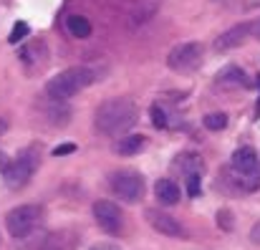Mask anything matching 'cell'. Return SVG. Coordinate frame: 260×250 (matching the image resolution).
I'll use <instances>...</instances> for the list:
<instances>
[{
	"instance_id": "4316f807",
	"label": "cell",
	"mask_w": 260,
	"mask_h": 250,
	"mask_svg": "<svg viewBox=\"0 0 260 250\" xmlns=\"http://www.w3.org/2000/svg\"><path fill=\"white\" fill-rule=\"evenodd\" d=\"M5 129H8V124H5V121H3V119H0V134H3V132H5Z\"/></svg>"
},
{
	"instance_id": "cb8c5ba5",
	"label": "cell",
	"mask_w": 260,
	"mask_h": 250,
	"mask_svg": "<svg viewBox=\"0 0 260 250\" xmlns=\"http://www.w3.org/2000/svg\"><path fill=\"white\" fill-rule=\"evenodd\" d=\"M8 165H10V160H8V157L0 152V172H5V169H8Z\"/></svg>"
},
{
	"instance_id": "4fadbf2b",
	"label": "cell",
	"mask_w": 260,
	"mask_h": 250,
	"mask_svg": "<svg viewBox=\"0 0 260 250\" xmlns=\"http://www.w3.org/2000/svg\"><path fill=\"white\" fill-rule=\"evenodd\" d=\"M154 195H157V200L162 202V205H167V207H172L179 202V187H177V182L172 179H159L157 184H154Z\"/></svg>"
},
{
	"instance_id": "8992f818",
	"label": "cell",
	"mask_w": 260,
	"mask_h": 250,
	"mask_svg": "<svg viewBox=\"0 0 260 250\" xmlns=\"http://www.w3.org/2000/svg\"><path fill=\"white\" fill-rule=\"evenodd\" d=\"M202 53H205L202 43H194V41L179 43V46H174L172 51H170V56H167V66H170L172 71H177V74H192V71L200 69V64H202Z\"/></svg>"
},
{
	"instance_id": "7402d4cb",
	"label": "cell",
	"mask_w": 260,
	"mask_h": 250,
	"mask_svg": "<svg viewBox=\"0 0 260 250\" xmlns=\"http://www.w3.org/2000/svg\"><path fill=\"white\" fill-rule=\"evenodd\" d=\"M74 149H76L74 144H61V147H56V149H53V154H56V157H61V154H71Z\"/></svg>"
},
{
	"instance_id": "d4e9b609",
	"label": "cell",
	"mask_w": 260,
	"mask_h": 250,
	"mask_svg": "<svg viewBox=\"0 0 260 250\" xmlns=\"http://www.w3.org/2000/svg\"><path fill=\"white\" fill-rule=\"evenodd\" d=\"M91 250H116V248L109 245V243H104V245H96V248H91Z\"/></svg>"
},
{
	"instance_id": "603a6c76",
	"label": "cell",
	"mask_w": 260,
	"mask_h": 250,
	"mask_svg": "<svg viewBox=\"0 0 260 250\" xmlns=\"http://www.w3.org/2000/svg\"><path fill=\"white\" fill-rule=\"evenodd\" d=\"M250 240H253L255 245H260V223L253 225V230H250Z\"/></svg>"
},
{
	"instance_id": "8fae6325",
	"label": "cell",
	"mask_w": 260,
	"mask_h": 250,
	"mask_svg": "<svg viewBox=\"0 0 260 250\" xmlns=\"http://www.w3.org/2000/svg\"><path fill=\"white\" fill-rule=\"evenodd\" d=\"M157 10H159V0H134L132 13H129V25L139 28V25L149 23Z\"/></svg>"
},
{
	"instance_id": "9a60e30c",
	"label": "cell",
	"mask_w": 260,
	"mask_h": 250,
	"mask_svg": "<svg viewBox=\"0 0 260 250\" xmlns=\"http://www.w3.org/2000/svg\"><path fill=\"white\" fill-rule=\"evenodd\" d=\"M71 238L66 235V233H48V235H43L38 243V250H69L71 248V243H69Z\"/></svg>"
},
{
	"instance_id": "3957f363",
	"label": "cell",
	"mask_w": 260,
	"mask_h": 250,
	"mask_svg": "<svg viewBox=\"0 0 260 250\" xmlns=\"http://www.w3.org/2000/svg\"><path fill=\"white\" fill-rule=\"evenodd\" d=\"M91 81H93L91 69H86V66H74V69H66V71L56 74L51 81L46 83V93L53 101H69L71 96H76L79 91H84Z\"/></svg>"
},
{
	"instance_id": "2e32d148",
	"label": "cell",
	"mask_w": 260,
	"mask_h": 250,
	"mask_svg": "<svg viewBox=\"0 0 260 250\" xmlns=\"http://www.w3.org/2000/svg\"><path fill=\"white\" fill-rule=\"evenodd\" d=\"M66 25H69L71 36H76V38H86V36H91V23H88L86 15H71V18L66 20Z\"/></svg>"
},
{
	"instance_id": "44dd1931",
	"label": "cell",
	"mask_w": 260,
	"mask_h": 250,
	"mask_svg": "<svg viewBox=\"0 0 260 250\" xmlns=\"http://www.w3.org/2000/svg\"><path fill=\"white\" fill-rule=\"evenodd\" d=\"M217 217H220V228H222V230H233V215H230V212L222 210Z\"/></svg>"
},
{
	"instance_id": "9c48e42d",
	"label": "cell",
	"mask_w": 260,
	"mask_h": 250,
	"mask_svg": "<svg viewBox=\"0 0 260 250\" xmlns=\"http://www.w3.org/2000/svg\"><path fill=\"white\" fill-rule=\"evenodd\" d=\"M144 217H147V223H149L157 233H162V235H167V238H184V228L174 220L172 215L149 207V210L144 212Z\"/></svg>"
},
{
	"instance_id": "ffe728a7",
	"label": "cell",
	"mask_w": 260,
	"mask_h": 250,
	"mask_svg": "<svg viewBox=\"0 0 260 250\" xmlns=\"http://www.w3.org/2000/svg\"><path fill=\"white\" fill-rule=\"evenodd\" d=\"M187 192L192 197L200 195V174H187Z\"/></svg>"
},
{
	"instance_id": "5bb4252c",
	"label": "cell",
	"mask_w": 260,
	"mask_h": 250,
	"mask_svg": "<svg viewBox=\"0 0 260 250\" xmlns=\"http://www.w3.org/2000/svg\"><path fill=\"white\" fill-rule=\"evenodd\" d=\"M144 144H147V139L142 134H126L116 142V152L124 157H132V154H139L144 149Z\"/></svg>"
},
{
	"instance_id": "7a4b0ae2",
	"label": "cell",
	"mask_w": 260,
	"mask_h": 250,
	"mask_svg": "<svg viewBox=\"0 0 260 250\" xmlns=\"http://www.w3.org/2000/svg\"><path fill=\"white\" fill-rule=\"evenodd\" d=\"M230 182L238 184L243 192H255L260 187V157L255 149L243 147L230 160Z\"/></svg>"
},
{
	"instance_id": "484cf974",
	"label": "cell",
	"mask_w": 260,
	"mask_h": 250,
	"mask_svg": "<svg viewBox=\"0 0 260 250\" xmlns=\"http://www.w3.org/2000/svg\"><path fill=\"white\" fill-rule=\"evenodd\" d=\"M258 88H260V76H258ZM260 116V99H258V109H255V119Z\"/></svg>"
},
{
	"instance_id": "30bf717a",
	"label": "cell",
	"mask_w": 260,
	"mask_h": 250,
	"mask_svg": "<svg viewBox=\"0 0 260 250\" xmlns=\"http://www.w3.org/2000/svg\"><path fill=\"white\" fill-rule=\"evenodd\" d=\"M253 33V25L250 23H240V25H233L230 30H225L217 41H215V51L225 53V51H233L238 46H243L248 41V36Z\"/></svg>"
},
{
	"instance_id": "52a82bcc",
	"label": "cell",
	"mask_w": 260,
	"mask_h": 250,
	"mask_svg": "<svg viewBox=\"0 0 260 250\" xmlns=\"http://www.w3.org/2000/svg\"><path fill=\"white\" fill-rule=\"evenodd\" d=\"M36 167H38V154H36V152H23L18 160H13V162L8 165V169L3 172L5 184H8L10 190H20L23 184L30 182Z\"/></svg>"
},
{
	"instance_id": "ba28073f",
	"label": "cell",
	"mask_w": 260,
	"mask_h": 250,
	"mask_svg": "<svg viewBox=\"0 0 260 250\" xmlns=\"http://www.w3.org/2000/svg\"><path fill=\"white\" fill-rule=\"evenodd\" d=\"M93 217H96V223L101 225V230H106L109 235H119V233L124 230V215H121V210H119L114 202H109V200H96V202H93Z\"/></svg>"
},
{
	"instance_id": "ac0fdd59",
	"label": "cell",
	"mask_w": 260,
	"mask_h": 250,
	"mask_svg": "<svg viewBox=\"0 0 260 250\" xmlns=\"http://www.w3.org/2000/svg\"><path fill=\"white\" fill-rule=\"evenodd\" d=\"M28 33H30V28H28L23 20H18V23L13 25V30H10V38H8V41H10V43H20Z\"/></svg>"
},
{
	"instance_id": "7c38bea8",
	"label": "cell",
	"mask_w": 260,
	"mask_h": 250,
	"mask_svg": "<svg viewBox=\"0 0 260 250\" xmlns=\"http://www.w3.org/2000/svg\"><path fill=\"white\" fill-rule=\"evenodd\" d=\"M217 88L220 91H235V88H245L248 86V76L238 69V66H225L217 74Z\"/></svg>"
},
{
	"instance_id": "e0dca14e",
	"label": "cell",
	"mask_w": 260,
	"mask_h": 250,
	"mask_svg": "<svg viewBox=\"0 0 260 250\" xmlns=\"http://www.w3.org/2000/svg\"><path fill=\"white\" fill-rule=\"evenodd\" d=\"M202 124L210 129V132H222L225 127H228V114H222V111H215V114H207L205 119H202Z\"/></svg>"
},
{
	"instance_id": "d6986e66",
	"label": "cell",
	"mask_w": 260,
	"mask_h": 250,
	"mask_svg": "<svg viewBox=\"0 0 260 250\" xmlns=\"http://www.w3.org/2000/svg\"><path fill=\"white\" fill-rule=\"evenodd\" d=\"M152 119H154V127L157 129H165L167 127V114L162 111V106H152Z\"/></svg>"
},
{
	"instance_id": "277c9868",
	"label": "cell",
	"mask_w": 260,
	"mask_h": 250,
	"mask_svg": "<svg viewBox=\"0 0 260 250\" xmlns=\"http://www.w3.org/2000/svg\"><path fill=\"white\" fill-rule=\"evenodd\" d=\"M43 217L41 205H20L5 215V228L13 238H28Z\"/></svg>"
},
{
	"instance_id": "6da1fadb",
	"label": "cell",
	"mask_w": 260,
	"mask_h": 250,
	"mask_svg": "<svg viewBox=\"0 0 260 250\" xmlns=\"http://www.w3.org/2000/svg\"><path fill=\"white\" fill-rule=\"evenodd\" d=\"M139 111L129 99H111L96 109V129L104 137H126V132L137 124Z\"/></svg>"
},
{
	"instance_id": "5b68a950",
	"label": "cell",
	"mask_w": 260,
	"mask_h": 250,
	"mask_svg": "<svg viewBox=\"0 0 260 250\" xmlns=\"http://www.w3.org/2000/svg\"><path fill=\"white\" fill-rule=\"evenodd\" d=\"M111 192L124 202H139L144 197V177L134 169H119L109 179Z\"/></svg>"
}]
</instances>
